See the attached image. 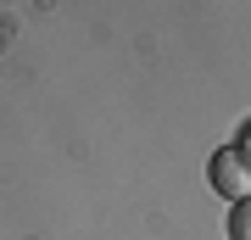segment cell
Returning <instances> with one entry per match:
<instances>
[{
  "label": "cell",
  "instance_id": "3957f363",
  "mask_svg": "<svg viewBox=\"0 0 251 240\" xmlns=\"http://www.w3.org/2000/svg\"><path fill=\"white\" fill-rule=\"evenodd\" d=\"M246 145H251V134H246Z\"/></svg>",
  "mask_w": 251,
  "mask_h": 240
},
{
  "label": "cell",
  "instance_id": "6da1fadb",
  "mask_svg": "<svg viewBox=\"0 0 251 240\" xmlns=\"http://www.w3.org/2000/svg\"><path fill=\"white\" fill-rule=\"evenodd\" d=\"M206 179H212L218 196H229V201H251V145H246V140L224 145V151L206 162Z\"/></svg>",
  "mask_w": 251,
  "mask_h": 240
},
{
  "label": "cell",
  "instance_id": "7a4b0ae2",
  "mask_svg": "<svg viewBox=\"0 0 251 240\" xmlns=\"http://www.w3.org/2000/svg\"><path fill=\"white\" fill-rule=\"evenodd\" d=\"M229 240H251V201H234V213H229Z\"/></svg>",
  "mask_w": 251,
  "mask_h": 240
}]
</instances>
